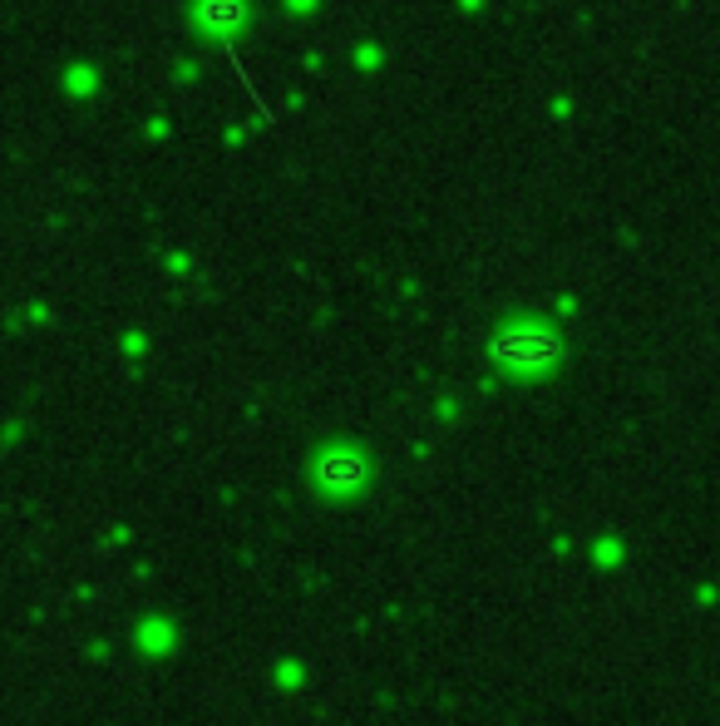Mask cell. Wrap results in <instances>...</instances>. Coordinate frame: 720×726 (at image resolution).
Returning <instances> with one entry per match:
<instances>
[{
  "label": "cell",
  "mask_w": 720,
  "mask_h": 726,
  "mask_svg": "<svg viewBox=\"0 0 720 726\" xmlns=\"http://www.w3.org/2000/svg\"><path fill=\"white\" fill-rule=\"evenodd\" d=\"M197 20H203V30H213V36H232V30H242V20H247V6H242V0H197Z\"/></svg>",
  "instance_id": "3957f363"
},
{
  "label": "cell",
  "mask_w": 720,
  "mask_h": 726,
  "mask_svg": "<svg viewBox=\"0 0 720 726\" xmlns=\"http://www.w3.org/2000/svg\"><path fill=\"white\" fill-rule=\"evenodd\" d=\"M316 480H321V490L351 494V490H361L365 484V460L361 455H321Z\"/></svg>",
  "instance_id": "7a4b0ae2"
},
{
  "label": "cell",
  "mask_w": 720,
  "mask_h": 726,
  "mask_svg": "<svg viewBox=\"0 0 720 726\" xmlns=\"http://www.w3.org/2000/svg\"><path fill=\"white\" fill-rule=\"evenodd\" d=\"M489 356L508 371H548L562 356V341L538 322H514L489 341Z\"/></svg>",
  "instance_id": "6da1fadb"
}]
</instances>
